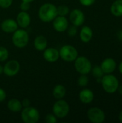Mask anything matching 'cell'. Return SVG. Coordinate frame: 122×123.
Masks as SVG:
<instances>
[{
    "label": "cell",
    "mask_w": 122,
    "mask_h": 123,
    "mask_svg": "<svg viewBox=\"0 0 122 123\" xmlns=\"http://www.w3.org/2000/svg\"><path fill=\"white\" fill-rule=\"evenodd\" d=\"M57 12L59 16H66L69 14V8L68 6L63 4L57 6Z\"/></svg>",
    "instance_id": "22"
},
{
    "label": "cell",
    "mask_w": 122,
    "mask_h": 123,
    "mask_svg": "<svg viewBox=\"0 0 122 123\" xmlns=\"http://www.w3.org/2000/svg\"><path fill=\"white\" fill-rule=\"evenodd\" d=\"M52 94L56 99H61L66 94V89L62 84H57L53 89Z\"/></svg>",
    "instance_id": "20"
},
{
    "label": "cell",
    "mask_w": 122,
    "mask_h": 123,
    "mask_svg": "<svg viewBox=\"0 0 122 123\" xmlns=\"http://www.w3.org/2000/svg\"><path fill=\"white\" fill-rule=\"evenodd\" d=\"M35 0H22V1H26V2H28V3H31L32 1H34Z\"/></svg>",
    "instance_id": "38"
},
{
    "label": "cell",
    "mask_w": 122,
    "mask_h": 123,
    "mask_svg": "<svg viewBox=\"0 0 122 123\" xmlns=\"http://www.w3.org/2000/svg\"><path fill=\"white\" fill-rule=\"evenodd\" d=\"M92 71V74L93 76L96 78V79H99V78H102L103 76H104V72L101 68V66H94L93 68H91V71Z\"/></svg>",
    "instance_id": "23"
},
{
    "label": "cell",
    "mask_w": 122,
    "mask_h": 123,
    "mask_svg": "<svg viewBox=\"0 0 122 123\" xmlns=\"http://www.w3.org/2000/svg\"><path fill=\"white\" fill-rule=\"evenodd\" d=\"M88 120L93 123H101L105 120L104 112L99 107H91L87 112Z\"/></svg>",
    "instance_id": "8"
},
{
    "label": "cell",
    "mask_w": 122,
    "mask_h": 123,
    "mask_svg": "<svg viewBox=\"0 0 122 123\" xmlns=\"http://www.w3.org/2000/svg\"><path fill=\"white\" fill-rule=\"evenodd\" d=\"M22 102V107H27L30 106V101L28 99H24L22 100V102Z\"/></svg>",
    "instance_id": "32"
},
{
    "label": "cell",
    "mask_w": 122,
    "mask_h": 123,
    "mask_svg": "<svg viewBox=\"0 0 122 123\" xmlns=\"http://www.w3.org/2000/svg\"><path fill=\"white\" fill-rule=\"evenodd\" d=\"M3 67V73L9 77L16 76L20 70V64L17 60H10L7 61Z\"/></svg>",
    "instance_id": "9"
},
{
    "label": "cell",
    "mask_w": 122,
    "mask_h": 123,
    "mask_svg": "<svg viewBox=\"0 0 122 123\" xmlns=\"http://www.w3.org/2000/svg\"><path fill=\"white\" fill-rule=\"evenodd\" d=\"M118 38L122 41V30H120L119 32H118Z\"/></svg>",
    "instance_id": "33"
},
{
    "label": "cell",
    "mask_w": 122,
    "mask_h": 123,
    "mask_svg": "<svg viewBox=\"0 0 122 123\" xmlns=\"http://www.w3.org/2000/svg\"><path fill=\"white\" fill-rule=\"evenodd\" d=\"M8 58H9L8 50L4 46H0V62H4L6 61Z\"/></svg>",
    "instance_id": "25"
},
{
    "label": "cell",
    "mask_w": 122,
    "mask_h": 123,
    "mask_svg": "<svg viewBox=\"0 0 122 123\" xmlns=\"http://www.w3.org/2000/svg\"><path fill=\"white\" fill-rule=\"evenodd\" d=\"M47 46V38L42 35H37L34 40V47L38 51H43Z\"/></svg>",
    "instance_id": "17"
},
{
    "label": "cell",
    "mask_w": 122,
    "mask_h": 123,
    "mask_svg": "<svg viewBox=\"0 0 122 123\" xmlns=\"http://www.w3.org/2000/svg\"><path fill=\"white\" fill-rule=\"evenodd\" d=\"M116 67V63L114 61V59L111 58H107L104 59L101 64V68L104 74H109L113 73Z\"/></svg>",
    "instance_id": "15"
},
{
    "label": "cell",
    "mask_w": 122,
    "mask_h": 123,
    "mask_svg": "<svg viewBox=\"0 0 122 123\" xmlns=\"http://www.w3.org/2000/svg\"><path fill=\"white\" fill-rule=\"evenodd\" d=\"M45 120L47 123H55L58 121V118L54 114H47L45 117Z\"/></svg>",
    "instance_id": "27"
},
{
    "label": "cell",
    "mask_w": 122,
    "mask_h": 123,
    "mask_svg": "<svg viewBox=\"0 0 122 123\" xmlns=\"http://www.w3.org/2000/svg\"><path fill=\"white\" fill-rule=\"evenodd\" d=\"M60 58L66 62H73L78 56L77 49L71 45H65L59 50Z\"/></svg>",
    "instance_id": "5"
},
{
    "label": "cell",
    "mask_w": 122,
    "mask_h": 123,
    "mask_svg": "<svg viewBox=\"0 0 122 123\" xmlns=\"http://www.w3.org/2000/svg\"><path fill=\"white\" fill-rule=\"evenodd\" d=\"M57 16V6L51 3L42 4L38 10V17L43 22H52Z\"/></svg>",
    "instance_id": "1"
},
{
    "label": "cell",
    "mask_w": 122,
    "mask_h": 123,
    "mask_svg": "<svg viewBox=\"0 0 122 123\" xmlns=\"http://www.w3.org/2000/svg\"><path fill=\"white\" fill-rule=\"evenodd\" d=\"M16 21L21 28H27L31 22V17L29 14L24 11H21L17 16Z\"/></svg>",
    "instance_id": "14"
},
{
    "label": "cell",
    "mask_w": 122,
    "mask_h": 123,
    "mask_svg": "<svg viewBox=\"0 0 122 123\" xmlns=\"http://www.w3.org/2000/svg\"><path fill=\"white\" fill-rule=\"evenodd\" d=\"M1 27L2 31L6 33H13L18 29V24L13 19H6L1 22Z\"/></svg>",
    "instance_id": "13"
},
{
    "label": "cell",
    "mask_w": 122,
    "mask_h": 123,
    "mask_svg": "<svg viewBox=\"0 0 122 123\" xmlns=\"http://www.w3.org/2000/svg\"><path fill=\"white\" fill-rule=\"evenodd\" d=\"M74 66L80 74H88L91 72L92 65L90 60L85 56H78L74 61Z\"/></svg>",
    "instance_id": "7"
},
{
    "label": "cell",
    "mask_w": 122,
    "mask_h": 123,
    "mask_svg": "<svg viewBox=\"0 0 122 123\" xmlns=\"http://www.w3.org/2000/svg\"><path fill=\"white\" fill-rule=\"evenodd\" d=\"M6 92L3 89L0 88V102H3L6 99Z\"/></svg>",
    "instance_id": "31"
},
{
    "label": "cell",
    "mask_w": 122,
    "mask_h": 123,
    "mask_svg": "<svg viewBox=\"0 0 122 123\" xmlns=\"http://www.w3.org/2000/svg\"><path fill=\"white\" fill-rule=\"evenodd\" d=\"M119 120H120V122L122 123V110L120 112V113L119 115Z\"/></svg>",
    "instance_id": "35"
},
{
    "label": "cell",
    "mask_w": 122,
    "mask_h": 123,
    "mask_svg": "<svg viewBox=\"0 0 122 123\" xmlns=\"http://www.w3.org/2000/svg\"><path fill=\"white\" fill-rule=\"evenodd\" d=\"M66 31H67L68 35L69 37H74L77 34V32H78V29H77L76 26L73 25L72 26L68 27Z\"/></svg>",
    "instance_id": "26"
},
{
    "label": "cell",
    "mask_w": 122,
    "mask_h": 123,
    "mask_svg": "<svg viewBox=\"0 0 122 123\" xmlns=\"http://www.w3.org/2000/svg\"><path fill=\"white\" fill-rule=\"evenodd\" d=\"M94 99L93 92L88 89H83L79 93V99L83 104H90Z\"/></svg>",
    "instance_id": "16"
},
{
    "label": "cell",
    "mask_w": 122,
    "mask_h": 123,
    "mask_svg": "<svg viewBox=\"0 0 122 123\" xmlns=\"http://www.w3.org/2000/svg\"><path fill=\"white\" fill-rule=\"evenodd\" d=\"M93 37V31L88 26H83L80 32V38L83 43H88Z\"/></svg>",
    "instance_id": "18"
},
{
    "label": "cell",
    "mask_w": 122,
    "mask_h": 123,
    "mask_svg": "<svg viewBox=\"0 0 122 123\" xmlns=\"http://www.w3.org/2000/svg\"><path fill=\"white\" fill-rule=\"evenodd\" d=\"M3 72H4V67L1 65H0V75L3 74Z\"/></svg>",
    "instance_id": "37"
},
{
    "label": "cell",
    "mask_w": 122,
    "mask_h": 123,
    "mask_svg": "<svg viewBox=\"0 0 122 123\" xmlns=\"http://www.w3.org/2000/svg\"><path fill=\"white\" fill-rule=\"evenodd\" d=\"M52 26L57 32H63L68 27V20L65 16L58 15L52 21Z\"/></svg>",
    "instance_id": "11"
},
{
    "label": "cell",
    "mask_w": 122,
    "mask_h": 123,
    "mask_svg": "<svg viewBox=\"0 0 122 123\" xmlns=\"http://www.w3.org/2000/svg\"><path fill=\"white\" fill-rule=\"evenodd\" d=\"M111 12L116 17L122 16V0H116L111 6Z\"/></svg>",
    "instance_id": "21"
},
{
    "label": "cell",
    "mask_w": 122,
    "mask_h": 123,
    "mask_svg": "<svg viewBox=\"0 0 122 123\" xmlns=\"http://www.w3.org/2000/svg\"><path fill=\"white\" fill-rule=\"evenodd\" d=\"M89 79L86 74H81L80 77L78 79V84L81 87H85L88 84Z\"/></svg>",
    "instance_id": "24"
},
{
    "label": "cell",
    "mask_w": 122,
    "mask_h": 123,
    "mask_svg": "<svg viewBox=\"0 0 122 123\" xmlns=\"http://www.w3.org/2000/svg\"><path fill=\"white\" fill-rule=\"evenodd\" d=\"M43 51V58L49 63L56 62L60 58L59 50L55 48H46Z\"/></svg>",
    "instance_id": "12"
},
{
    "label": "cell",
    "mask_w": 122,
    "mask_h": 123,
    "mask_svg": "<svg viewBox=\"0 0 122 123\" xmlns=\"http://www.w3.org/2000/svg\"><path fill=\"white\" fill-rule=\"evenodd\" d=\"M101 83L104 90L109 94H113L116 92L119 86L118 79L115 76L110 74L103 76Z\"/></svg>",
    "instance_id": "2"
},
{
    "label": "cell",
    "mask_w": 122,
    "mask_h": 123,
    "mask_svg": "<svg viewBox=\"0 0 122 123\" xmlns=\"http://www.w3.org/2000/svg\"><path fill=\"white\" fill-rule=\"evenodd\" d=\"M30 8V3L26 2V1H22L20 4V9L22 11L27 12Z\"/></svg>",
    "instance_id": "29"
},
{
    "label": "cell",
    "mask_w": 122,
    "mask_h": 123,
    "mask_svg": "<svg viewBox=\"0 0 122 123\" xmlns=\"http://www.w3.org/2000/svg\"><path fill=\"white\" fill-rule=\"evenodd\" d=\"M13 0H0V7L2 9H7L12 4Z\"/></svg>",
    "instance_id": "28"
},
{
    "label": "cell",
    "mask_w": 122,
    "mask_h": 123,
    "mask_svg": "<svg viewBox=\"0 0 122 123\" xmlns=\"http://www.w3.org/2000/svg\"><path fill=\"white\" fill-rule=\"evenodd\" d=\"M117 90L119 91V94H120L122 96V85H121V86H119V88H118V89H117Z\"/></svg>",
    "instance_id": "34"
},
{
    "label": "cell",
    "mask_w": 122,
    "mask_h": 123,
    "mask_svg": "<svg viewBox=\"0 0 122 123\" xmlns=\"http://www.w3.org/2000/svg\"><path fill=\"white\" fill-rule=\"evenodd\" d=\"M119 70L120 71V73L122 74V61L121 62V63L119 64Z\"/></svg>",
    "instance_id": "36"
},
{
    "label": "cell",
    "mask_w": 122,
    "mask_h": 123,
    "mask_svg": "<svg viewBox=\"0 0 122 123\" xmlns=\"http://www.w3.org/2000/svg\"><path fill=\"white\" fill-rule=\"evenodd\" d=\"M21 119L25 123H37L40 120V112L33 107H23L21 110Z\"/></svg>",
    "instance_id": "4"
},
{
    "label": "cell",
    "mask_w": 122,
    "mask_h": 123,
    "mask_svg": "<svg viewBox=\"0 0 122 123\" xmlns=\"http://www.w3.org/2000/svg\"><path fill=\"white\" fill-rule=\"evenodd\" d=\"M12 40L15 47L18 48H23L28 44L29 34L23 28L17 29L13 32Z\"/></svg>",
    "instance_id": "3"
},
{
    "label": "cell",
    "mask_w": 122,
    "mask_h": 123,
    "mask_svg": "<svg viewBox=\"0 0 122 123\" xmlns=\"http://www.w3.org/2000/svg\"><path fill=\"white\" fill-rule=\"evenodd\" d=\"M69 19L72 25L80 27L83 25L85 22V14L81 9H75L70 12Z\"/></svg>",
    "instance_id": "10"
},
{
    "label": "cell",
    "mask_w": 122,
    "mask_h": 123,
    "mask_svg": "<svg viewBox=\"0 0 122 123\" xmlns=\"http://www.w3.org/2000/svg\"><path fill=\"white\" fill-rule=\"evenodd\" d=\"M96 0H79V2L85 6H89L95 3Z\"/></svg>",
    "instance_id": "30"
},
{
    "label": "cell",
    "mask_w": 122,
    "mask_h": 123,
    "mask_svg": "<svg viewBox=\"0 0 122 123\" xmlns=\"http://www.w3.org/2000/svg\"><path fill=\"white\" fill-rule=\"evenodd\" d=\"M7 107L8 109L12 112H21V110H22V102L17 99H11L9 100L8 103H7Z\"/></svg>",
    "instance_id": "19"
},
{
    "label": "cell",
    "mask_w": 122,
    "mask_h": 123,
    "mask_svg": "<svg viewBox=\"0 0 122 123\" xmlns=\"http://www.w3.org/2000/svg\"><path fill=\"white\" fill-rule=\"evenodd\" d=\"M52 112L57 118L63 119L68 115L70 106L65 100H63V99H58L52 106Z\"/></svg>",
    "instance_id": "6"
}]
</instances>
